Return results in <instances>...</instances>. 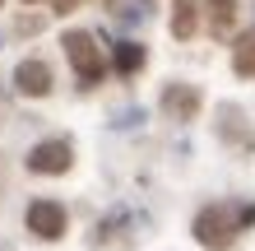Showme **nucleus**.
I'll use <instances>...</instances> for the list:
<instances>
[{
	"label": "nucleus",
	"instance_id": "obj_1",
	"mask_svg": "<svg viewBox=\"0 0 255 251\" xmlns=\"http://www.w3.org/2000/svg\"><path fill=\"white\" fill-rule=\"evenodd\" d=\"M251 219H255V210H237V205H209V210L195 214V238H200L204 247L223 251V247H232V238L251 224Z\"/></svg>",
	"mask_w": 255,
	"mask_h": 251
},
{
	"label": "nucleus",
	"instance_id": "obj_2",
	"mask_svg": "<svg viewBox=\"0 0 255 251\" xmlns=\"http://www.w3.org/2000/svg\"><path fill=\"white\" fill-rule=\"evenodd\" d=\"M61 47H65V61L74 65V75H79L84 84H98L102 79V56H98V42L88 37V33H65L61 37Z\"/></svg>",
	"mask_w": 255,
	"mask_h": 251
},
{
	"label": "nucleus",
	"instance_id": "obj_3",
	"mask_svg": "<svg viewBox=\"0 0 255 251\" xmlns=\"http://www.w3.org/2000/svg\"><path fill=\"white\" fill-rule=\"evenodd\" d=\"M65 224H70V219H65V210L56 200H33V205H28V233H37L42 242H56L65 233Z\"/></svg>",
	"mask_w": 255,
	"mask_h": 251
},
{
	"label": "nucleus",
	"instance_id": "obj_4",
	"mask_svg": "<svg viewBox=\"0 0 255 251\" xmlns=\"http://www.w3.org/2000/svg\"><path fill=\"white\" fill-rule=\"evenodd\" d=\"M70 158H74V149L65 140H42V144H33V154H28V168L42 172V177H56V172L70 168Z\"/></svg>",
	"mask_w": 255,
	"mask_h": 251
},
{
	"label": "nucleus",
	"instance_id": "obj_5",
	"mask_svg": "<svg viewBox=\"0 0 255 251\" xmlns=\"http://www.w3.org/2000/svg\"><path fill=\"white\" fill-rule=\"evenodd\" d=\"M14 88H19L23 98H47L51 93V65L47 61H19V70H14Z\"/></svg>",
	"mask_w": 255,
	"mask_h": 251
},
{
	"label": "nucleus",
	"instance_id": "obj_6",
	"mask_svg": "<svg viewBox=\"0 0 255 251\" xmlns=\"http://www.w3.org/2000/svg\"><path fill=\"white\" fill-rule=\"evenodd\" d=\"M162 112H167L172 121H195V112H200V93H195L190 84H167V88H162Z\"/></svg>",
	"mask_w": 255,
	"mask_h": 251
},
{
	"label": "nucleus",
	"instance_id": "obj_7",
	"mask_svg": "<svg viewBox=\"0 0 255 251\" xmlns=\"http://www.w3.org/2000/svg\"><path fill=\"white\" fill-rule=\"evenodd\" d=\"M195 23H200V0H176L172 5V37H195Z\"/></svg>",
	"mask_w": 255,
	"mask_h": 251
},
{
	"label": "nucleus",
	"instance_id": "obj_8",
	"mask_svg": "<svg viewBox=\"0 0 255 251\" xmlns=\"http://www.w3.org/2000/svg\"><path fill=\"white\" fill-rule=\"evenodd\" d=\"M232 70H237V75H255V28L237 37V51H232Z\"/></svg>",
	"mask_w": 255,
	"mask_h": 251
},
{
	"label": "nucleus",
	"instance_id": "obj_9",
	"mask_svg": "<svg viewBox=\"0 0 255 251\" xmlns=\"http://www.w3.org/2000/svg\"><path fill=\"white\" fill-rule=\"evenodd\" d=\"M139 65H144V47L139 42H121V47H116V70H121V75H134Z\"/></svg>",
	"mask_w": 255,
	"mask_h": 251
},
{
	"label": "nucleus",
	"instance_id": "obj_10",
	"mask_svg": "<svg viewBox=\"0 0 255 251\" xmlns=\"http://www.w3.org/2000/svg\"><path fill=\"white\" fill-rule=\"evenodd\" d=\"M232 5H237V0H209V9H214V28H228L232 23Z\"/></svg>",
	"mask_w": 255,
	"mask_h": 251
},
{
	"label": "nucleus",
	"instance_id": "obj_11",
	"mask_svg": "<svg viewBox=\"0 0 255 251\" xmlns=\"http://www.w3.org/2000/svg\"><path fill=\"white\" fill-rule=\"evenodd\" d=\"M23 5H33V0H23Z\"/></svg>",
	"mask_w": 255,
	"mask_h": 251
},
{
	"label": "nucleus",
	"instance_id": "obj_12",
	"mask_svg": "<svg viewBox=\"0 0 255 251\" xmlns=\"http://www.w3.org/2000/svg\"><path fill=\"white\" fill-rule=\"evenodd\" d=\"M107 5H112V0H107Z\"/></svg>",
	"mask_w": 255,
	"mask_h": 251
}]
</instances>
